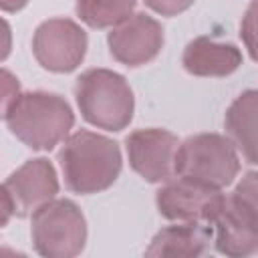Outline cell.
Returning a JSON list of instances; mask_svg holds the SVG:
<instances>
[{
    "label": "cell",
    "instance_id": "cell-6",
    "mask_svg": "<svg viewBox=\"0 0 258 258\" xmlns=\"http://www.w3.org/2000/svg\"><path fill=\"white\" fill-rule=\"evenodd\" d=\"M58 194V175L46 157L26 159L2 183V226L10 216H32Z\"/></svg>",
    "mask_w": 258,
    "mask_h": 258
},
{
    "label": "cell",
    "instance_id": "cell-9",
    "mask_svg": "<svg viewBox=\"0 0 258 258\" xmlns=\"http://www.w3.org/2000/svg\"><path fill=\"white\" fill-rule=\"evenodd\" d=\"M179 139L167 129H135L125 137L131 169L149 183H163L175 175Z\"/></svg>",
    "mask_w": 258,
    "mask_h": 258
},
{
    "label": "cell",
    "instance_id": "cell-8",
    "mask_svg": "<svg viewBox=\"0 0 258 258\" xmlns=\"http://www.w3.org/2000/svg\"><path fill=\"white\" fill-rule=\"evenodd\" d=\"M89 38L85 28L71 18H48L32 34V54L50 73H73L87 54Z\"/></svg>",
    "mask_w": 258,
    "mask_h": 258
},
{
    "label": "cell",
    "instance_id": "cell-12",
    "mask_svg": "<svg viewBox=\"0 0 258 258\" xmlns=\"http://www.w3.org/2000/svg\"><path fill=\"white\" fill-rule=\"evenodd\" d=\"M181 64L194 77H228L240 69L242 50L234 42L196 36L185 44Z\"/></svg>",
    "mask_w": 258,
    "mask_h": 258
},
{
    "label": "cell",
    "instance_id": "cell-11",
    "mask_svg": "<svg viewBox=\"0 0 258 258\" xmlns=\"http://www.w3.org/2000/svg\"><path fill=\"white\" fill-rule=\"evenodd\" d=\"M220 189L204 185L196 179L173 175L155 191V206L159 216L171 222H206L220 198Z\"/></svg>",
    "mask_w": 258,
    "mask_h": 258
},
{
    "label": "cell",
    "instance_id": "cell-4",
    "mask_svg": "<svg viewBox=\"0 0 258 258\" xmlns=\"http://www.w3.org/2000/svg\"><path fill=\"white\" fill-rule=\"evenodd\" d=\"M238 171L240 157L230 137L220 133H196L179 141L175 175L196 179L222 191L238 177Z\"/></svg>",
    "mask_w": 258,
    "mask_h": 258
},
{
    "label": "cell",
    "instance_id": "cell-14",
    "mask_svg": "<svg viewBox=\"0 0 258 258\" xmlns=\"http://www.w3.org/2000/svg\"><path fill=\"white\" fill-rule=\"evenodd\" d=\"M212 242V228L206 222H175L161 228L145 248V256H200Z\"/></svg>",
    "mask_w": 258,
    "mask_h": 258
},
{
    "label": "cell",
    "instance_id": "cell-16",
    "mask_svg": "<svg viewBox=\"0 0 258 258\" xmlns=\"http://www.w3.org/2000/svg\"><path fill=\"white\" fill-rule=\"evenodd\" d=\"M240 38L254 62H258V0H252L240 22Z\"/></svg>",
    "mask_w": 258,
    "mask_h": 258
},
{
    "label": "cell",
    "instance_id": "cell-1",
    "mask_svg": "<svg viewBox=\"0 0 258 258\" xmlns=\"http://www.w3.org/2000/svg\"><path fill=\"white\" fill-rule=\"evenodd\" d=\"M2 117L10 133L34 151H50L62 143L73 125L75 113L64 97L48 91H26L16 95Z\"/></svg>",
    "mask_w": 258,
    "mask_h": 258
},
{
    "label": "cell",
    "instance_id": "cell-19",
    "mask_svg": "<svg viewBox=\"0 0 258 258\" xmlns=\"http://www.w3.org/2000/svg\"><path fill=\"white\" fill-rule=\"evenodd\" d=\"M2 107H6L16 95H20V87H18V79L12 77L10 71H2Z\"/></svg>",
    "mask_w": 258,
    "mask_h": 258
},
{
    "label": "cell",
    "instance_id": "cell-18",
    "mask_svg": "<svg viewBox=\"0 0 258 258\" xmlns=\"http://www.w3.org/2000/svg\"><path fill=\"white\" fill-rule=\"evenodd\" d=\"M147 8L161 16H177L194 6L196 0H143Z\"/></svg>",
    "mask_w": 258,
    "mask_h": 258
},
{
    "label": "cell",
    "instance_id": "cell-3",
    "mask_svg": "<svg viewBox=\"0 0 258 258\" xmlns=\"http://www.w3.org/2000/svg\"><path fill=\"white\" fill-rule=\"evenodd\" d=\"M81 117L105 131H123L135 113V97L127 79L111 69H87L75 83Z\"/></svg>",
    "mask_w": 258,
    "mask_h": 258
},
{
    "label": "cell",
    "instance_id": "cell-2",
    "mask_svg": "<svg viewBox=\"0 0 258 258\" xmlns=\"http://www.w3.org/2000/svg\"><path fill=\"white\" fill-rule=\"evenodd\" d=\"M64 185L81 196L109 189L123 167L119 143L95 131H75L58 151Z\"/></svg>",
    "mask_w": 258,
    "mask_h": 258
},
{
    "label": "cell",
    "instance_id": "cell-15",
    "mask_svg": "<svg viewBox=\"0 0 258 258\" xmlns=\"http://www.w3.org/2000/svg\"><path fill=\"white\" fill-rule=\"evenodd\" d=\"M137 0H77L75 12L89 28H113L127 20Z\"/></svg>",
    "mask_w": 258,
    "mask_h": 258
},
{
    "label": "cell",
    "instance_id": "cell-7",
    "mask_svg": "<svg viewBox=\"0 0 258 258\" xmlns=\"http://www.w3.org/2000/svg\"><path fill=\"white\" fill-rule=\"evenodd\" d=\"M208 224L214 248L220 254L244 258L258 252V214L238 194H220Z\"/></svg>",
    "mask_w": 258,
    "mask_h": 258
},
{
    "label": "cell",
    "instance_id": "cell-10",
    "mask_svg": "<svg viewBox=\"0 0 258 258\" xmlns=\"http://www.w3.org/2000/svg\"><path fill=\"white\" fill-rule=\"evenodd\" d=\"M163 42V26L145 12H133L107 34L111 56L131 69L151 62L161 52Z\"/></svg>",
    "mask_w": 258,
    "mask_h": 258
},
{
    "label": "cell",
    "instance_id": "cell-13",
    "mask_svg": "<svg viewBox=\"0 0 258 258\" xmlns=\"http://www.w3.org/2000/svg\"><path fill=\"white\" fill-rule=\"evenodd\" d=\"M224 127L246 163L258 165V89L242 91L230 103Z\"/></svg>",
    "mask_w": 258,
    "mask_h": 258
},
{
    "label": "cell",
    "instance_id": "cell-20",
    "mask_svg": "<svg viewBox=\"0 0 258 258\" xmlns=\"http://www.w3.org/2000/svg\"><path fill=\"white\" fill-rule=\"evenodd\" d=\"M28 4V0H0V8L4 12H18Z\"/></svg>",
    "mask_w": 258,
    "mask_h": 258
},
{
    "label": "cell",
    "instance_id": "cell-5",
    "mask_svg": "<svg viewBox=\"0 0 258 258\" xmlns=\"http://www.w3.org/2000/svg\"><path fill=\"white\" fill-rule=\"evenodd\" d=\"M30 240L44 258H75L87 244L85 214L73 200L54 198L32 214Z\"/></svg>",
    "mask_w": 258,
    "mask_h": 258
},
{
    "label": "cell",
    "instance_id": "cell-17",
    "mask_svg": "<svg viewBox=\"0 0 258 258\" xmlns=\"http://www.w3.org/2000/svg\"><path fill=\"white\" fill-rule=\"evenodd\" d=\"M234 194H238L256 214H258V171H248L240 177V181L234 187Z\"/></svg>",
    "mask_w": 258,
    "mask_h": 258
}]
</instances>
